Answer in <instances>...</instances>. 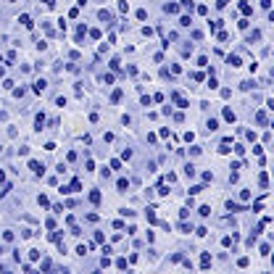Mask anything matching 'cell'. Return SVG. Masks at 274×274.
Wrapping results in <instances>:
<instances>
[{
  "instance_id": "30bf717a",
  "label": "cell",
  "mask_w": 274,
  "mask_h": 274,
  "mask_svg": "<svg viewBox=\"0 0 274 274\" xmlns=\"http://www.w3.org/2000/svg\"><path fill=\"white\" fill-rule=\"evenodd\" d=\"M45 87H48V82H45V79H40L37 85H34V92H42V90H45Z\"/></svg>"
},
{
  "instance_id": "7a4b0ae2",
  "label": "cell",
  "mask_w": 274,
  "mask_h": 274,
  "mask_svg": "<svg viewBox=\"0 0 274 274\" xmlns=\"http://www.w3.org/2000/svg\"><path fill=\"white\" fill-rule=\"evenodd\" d=\"M227 63L232 66V69H237V66H242V63H240V55H229V58H227Z\"/></svg>"
},
{
  "instance_id": "e0dca14e",
  "label": "cell",
  "mask_w": 274,
  "mask_h": 274,
  "mask_svg": "<svg viewBox=\"0 0 274 274\" xmlns=\"http://www.w3.org/2000/svg\"><path fill=\"white\" fill-rule=\"evenodd\" d=\"M195 235H198V237H206V235H208V229H206V227H198Z\"/></svg>"
},
{
  "instance_id": "2e32d148",
  "label": "cell",
  "mask_w": 274,
  "mask_h": 274,
  "mask_svg": "<svg viewBox=\"0 0 274 274\" xmlns=\"http://www.w3.org/2000/svg\"><path fill=\"white\" fill-rule=\"evenodd\" d=\"M98 16H100V19H103V21H111V13H108V11H100Z\"/></svg>"
},
{
  "instance_id": "7c38bea8",
  "label": "cell",
  "mask_w": 274,
  "mask_h": 274,
  "mask_svg": "<svg viewBox=\"0 0 274 274\" xmlns=\"http://www.w3.org/2000/svg\"><path fill=\"white\" fill-rule=\"evenodd\" d=\"M179 229H182L185 235H190V232H192V224H187V222H182V224H179Z\"/></svg>"
},
{
  "instance_id": "6da1fadb",
  "label": "cell",
  "mask_w": 274,
  "mask_h": 274,
  "mask_svg": "<svg viewBox=\"0 0 274 274\" xmlns=\"http://www.w3.org/2000/svg\"><path fill=\"white\" fill-rule=\"evenodd\" d=\"M127 190H129V179H124V177H121V179L116 182V192H127Z\"/></svg>"
},
{
  "instance_id": "9c48e42d",
  "label": "cell",
  "mask_w": 274,
  "mask_h": 274,
  "mask_svg": "<svg viewBox=\"0 0 274 274\" xmlns=\"http://www.w3.org/2000/svg\"><path fill=\"white\" fill-rule=\"evenodd\" d=\"M29 169H32L34 174H42V166H40L37 161H29Z\"/></svg>"
},
{
  "instance_id": "277c9868",
  "label": "cell",
  "mask_w": 274,
  "mask_h": 274,
  "mask_svg": "<svg viewBox=\"0 0 274 274\" xmlns=\"http://www.w3.org/2000/svg\"><path fill=\"white\" fill-rule=\"evenodd\" d=\"M227 211H245V206H240V203H232V200H227Z\"/></svg>"
},
{
  "instance_id": "9a60e30c",
  "label": "cell",
  "mask_w": 274,
  "mask_h": 274,
  "mask_svg": "<svg viewBox=\"0 0 274 274\" xmlns=\"http://www.w3.org/2000/svg\"><path fill=\"white\" fill-rule=\"evenodd\" d=\"M19 21H21L24 26H32V19H29V16H19Z\"/></svg>"
},
{
  "instance_id": "d6986e66",
  "label": "cell",
  "mask_w": 274,
  "mask_h": 274,
  "mask_svg": "<svg viewBox=\"0 0 274 274\" xmlns=\"http://www.w3.org/2000/svg\"><path fill=\"white\" fill-rule=\"evenodd\" d=\"M182 6H185V8H190V11H192V0H182Z\"/></svg>"
},
{
  "instance_id": "4fadbf2b",
  "label": "cell",
  "mask_w": 274,
  "mask_h": 274,
  "mask_svg": "<svg viewBox=\"0 0 274 274\" xmlns=\"http://www.w3.org/2000/svg\"><path fill=\"white\" fill-rule=\"evenodd\" d=\"M256 40H261V32H250L248 34V42H256Z\"/></svg>"
},
{
  "instance_id": "5bb4252c",
  "label": "cell",
  "mask_w": 274,
  "mask_h": 274,
  "mask_svg": "<svg viewBox=\"0 0 274 274\" xmlns=\"http://www.w3.org/2000/svg\"><path fill=\"white\" fill-rule=\"evenodd\" d=\"M198 211H200V216H211V206H200Z\"/></svg>"
},
{
  "instance_id": "5b68a950",
  "label": "cell",
  "mask_w": 274,
  "mask_h": 274,
  "mask_svg": "<svg viewBox=\"0 0 274 274\" xmlns=\"http://www.w3.org/2000/svg\"><path fill=\"white\" fill-rule=\"evenodd\" d=\"M185 177H190V179L195 177V166L192 163H185Z\"/></svg>"
},
{
  "instance_id": "8992f818",
  "label": "cell",
  "mask_w": 274,
  "mask_h": 274,
  "mask_svg": "<svg viewBox=\"0 0 274 274\" xmlns=\"http://www.w3.org/2000/svg\"><path fill=\"white\" fill-rule=\"evenodd\" d=\"M224 119H227V121H229V124H232V121H235V111H232V108H224Z\"/></svg>"
},
{
  "instance_id": "52a82bcc",
  "label": "cell",
  "mask_w": 274,
  "mask_h": 274,
  "mask_svg": "<svg viewBox=\"0 0 274 274\" xmlns=\"http://www.w3.org/2000/svg\"><path fill=\"white\" fill-rule=\"evenodd\" d=\"M200 266H203V269H208V266H211V256H208V253H203V256H200Z\"/></svg>"
},
{
  "instance_id": "ba28073f",
  "label": "cell",
  "mask_w": 274,
  "mask_h": 274,
  "mask_svg": "<svg viewBox=\"0 0 274 274\" xmlns=\"http://www.w3.org/2000/svg\"><path fill=\"white\" fill-rule=\"evenodd\" d=\"M163 11H166V13H177V11H179V6H177V3H166Z\"/></svg>"
},
{
  "instance_id": "ac0fdd59",
  "label": "cell",
  "mask_w": 274,
  "mask_h": 274,
  "mask_svg": "<svg viewBox=\"0 0 274 274\" xmlns=\"http://www.w3.org/2000/svg\"><path fill=\"white\" fill-rule=\"evenodd\" d=\"M266 108H269V111H274V98H269V100H266Z\"/></svg>"
},
{
  "instance_id": "3957f363",
  "label": "cell",
  "mask_w": 274,
  "mask_h": 274,
  "mask_svg": "<svg viewBox=\"0 0 274 274\" xmlns=\"http://www.w3.org/2000/svg\"><path fill=\"white\" fill-rule=\"evenodd\" d=\"M206 129H208V132H216V129H219V121H216V119H208V121H206Z\"/></svg>"
},
{
  "instance_id": "8fae6325",
  "label": "cell",
  "mask_w": 274,
  "mask_h": 274,
  "mask_svg": "<svg viewBox=\"0 0 274 274\" xmlns=\"http://www.w3.org/2000/svg\"><path fill=\"white\" fill-rule=\"evenodd\" d=\"M90 200L95 203V206H98V203H100V192H98V190H92V192H90Z\"/></svg>"
}]
</instances>
